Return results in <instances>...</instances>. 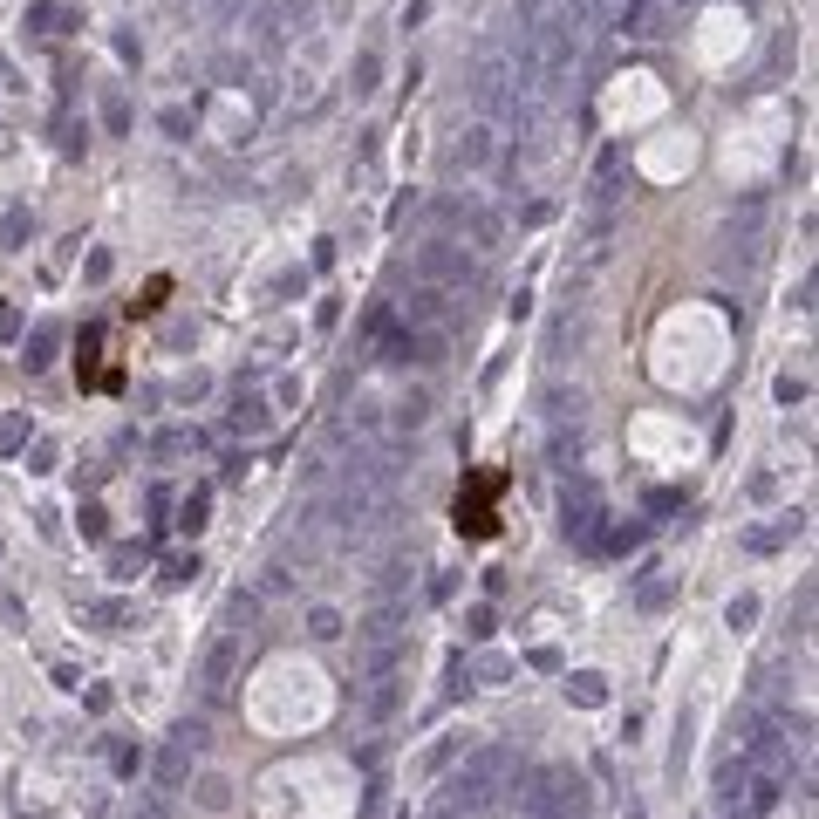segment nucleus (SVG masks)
Returning <instances> with one entry per match:
<instances>
[{
  "label": "nucleus",
  "mask_w": 819,
  "mask_h": 819,
  "mask_svg": "<svg viewBox=\"0 0 819 819\" xmlns=\"http://www.w3.org/2000/svg\"><path fill=\"white\" fill-rule=\"evenodd\" d=\"M581 410H587L581 390H546V417L553 424H581Z\"/></svg>",
  "instance_id": "13"
},
{
  "label": "nucleus",
  "mask_w": 819,
  "mask_h": 819,
  "mask_svg": "<svg viewBox=\"0 0 819 819\" xmlns=\"http://www.w3.org/2000/svg\"><path fill=\"white\" fill-rule=\"evenodd\" d=\"M567 697H574V703H601L608 690H601V676H594V669H581V676H567Z\"/></svg>",
  "instance_id": "18"
},
{
  "label": "nucleus",
  "mask_w": 819,
  "mask_h": 819,
  "mask_svg": "<svg viewBox=\"0 0 819 819\" xmlns=\"http://www.w3.org/2000/svg\"><path fill=\"white\" fill-rule=\"evenodd\" d=\"M581 342H587V328H581V321H574V314H560V321H553V355L581 349Z\"/></svg>",
  "instance_id": "16"
},
{
  "label": "nucleus",
  "mask_w": 819,
  "mask_h": 819,
  "mask_svg": "<svg viewBox=\"0 0 819 819\" xmlns=\"http://www.w3.org/2000/svg\"><path fill=\"white\" fill-rule=\"evenodd\" d=\"M253 615H260V601H253V594H233V601H226V622H253Z\"/></svg>",
  "instance_id": "24"
},
{
  "label": "nucleus",
  "mask_w": 819,
  "mask_h": 819,
  "mask_svg": "<svg viewBox=\"0 0 819 819\" xmlns=\"http://www.w3.org/2000/svg\"><path fill=\"white\" fill-rule=\"evenodd\" d=\"M376 76H383V62H376V55H355V96H369Z\"/></svg>",
  "instance_id": "21"
},
{
  "label": "nucleus",
  "mask_w": 819,
  "mask_h": 819,
  "mask_svg": "<svg viewBox=\"0 0 819 819\" xmlns=\"http://www.w3.org/2000/svg\"><path fill=\"white\" fill-rule=\"evenodd\" d=\"M424 424H430V396L410 390L403 403H396V430H424Z\"/></svg>",
  "instance_id": "14"
},
{
  "label": "nucleus",
  "mask_w": 819,
  "mask_h": 819,
  "mask_svg": "<svg viewBox=\"0 0 819 819\" xmlns=\"http://www.w3.org/2000/svg\"><path fill=\"white\" fill-rule=\"evenodd\" d=\"M417 280H424V287H465L471 280V253L465 246H451V239H430L424 253H417Z\"/></svg>",
  "instance_id": "3"
},
{
  "label": "nucleus",
  "mask_w": 819,
  "mask_h": 819,
  "mask_svg": "<svg viewBox=\"0 0 819 819\" xmlns=\"http://www.w3.org/2000/svg\"><path fill=\"white\" fill-rule=\"evenodd\" d=\"M594 519H601V506H594V492H567L560 499V526H567V540H594Z\"/></svg>",
  "instance_id": "7"
},
{
  "label": "nucleus",
  "mask_w": 819,
  "mask_h": 819,
  "mask_svg": "<svg viewBox=\"0 0 819 819\" xmlns=\"http://www.w3.org/2000/svg\"><path fill=\"white\" fill-rule=\"evenodd\" d=\"M178 526H185V533H198V526H205V499H185V519H178Z\"/></svg>",
  "instance_id": "28"
},
{
  "label": "nucleus",
  "mask_w": 819,
  "mask_h": 819,
  "mask_svg": "<svg viewBox=\"0 0 819 819\" xmlns=\"http://www.w3.org/2000/svg\"><path fill=\"white\" fill-rule=\"evenodd\" d=\"M164 137H178V144H185V137H192V110H178V103H171V110H164Z\"/></svg>",
  "instance_id": "22"
},
{
  "label": "nucleus",
  "mask_w": 819,
  "mask_h": 819,
  "mask_svg": "<svg viewBox=\"0 0 819 819\" xmlns=\"http://www.w3.org/2000/svg\"><path fill=\"white\" fill-rule=\"evenodd\" d=\"M403 581H410V560H403V553H390V560L376 567V594H396Z\"/></svg>",
  "instance_id": "15"
},
{
  "label": "nucleus",
  "mask_w": 819,
  "mask_h": 819,
  "mask_svg": "<svg viewBox=\"0 0 819 819\" xmlns=\"http://www.w3.org/2000/svg\"><path fill=\"white\" fill-rule=\"evenodd\" d=\"M192 799L205 806V813H226V806H233V785L219 779V772H205V779L192 785Z\"/></svg>",
  "instance_id": "12"
},
{
  "label": "nucleus",
  "mask_w": 819,
  "mask_h": 819,
  "mask_svg": "<svg viewBox=\"0 0 819 819\" xmlns=\"http://www.w3.org/2000/svg\"><path fill=\"white\" fill-rule=\"evenodd\" d=\"M308 635L314 642H335V635H342V615H335V608H308Z\"/></svg>",
  "instance_id": "17"
},
{
  "label": "nucleus",
  "mask_w": 819,
  "mask_h": 819,
  "mask_svg": "<svg viewBox=\"0 0 819 819\" xmlns=\"http://www.w3.org/2000/svg\"><path fill=\"white\" fill-rule=\"evenodd\" d=\"M185 779H192V751L171 738V744L151 758V785H157V792H185Z\"/></svg>",
  "instance_id": "5"
},
{
  "label": "nucleus",
  "mask_w": 819,
  "mask_h": 819,
  "mask_svg": "<svg viewBox=\"0 0 819 819\" xmlns=\"http://www.w3.org/2000/svg\"><path fill=\"white\" fill-rule=\"evenodd\" d=\"M526 819H587V785L574 765H540L519 792Z\"/></svg>",
  "instance_id": "1"
},
{
  "label": "nucleus",
  "mask_w": 819,
  "mask_h": 819,
  "mask_svg": "<svg viewBox=\"0 0 819 819\" xmlns=\"http://www.w3.org/2000/svg\"><path fill=\"white\" fill-rule=\"evenodd\" d=\"M506 676H512L506 656H478V683H506Z\"/></svg>",
  "instance_id": "25"
},
{
  "label": "nucleus",
  "mask_w": 819,
  "mask_h": 819,
  "mask_svg": "<svg viewBox=\"0 0 819 819\" xmlns=\"http://www.w3.org/2000/svg\"><path fill=\"white\" fill-rule=\"evenodd\" d=\"M171 738L185 744V751H205V744H212V724H205V717H185V724H178Z\"/></svg>",
  "instance_id": "19"
},
{
  "label": "nucleus",
  "mask_w": 819,
  "mask_h": 819,
  "mask_svg": "<svg viewBox=\"0 0 819 819\" xmlns=\"http://www.w3.org/2000/svg\"><path fill=\"white\" fill-rule=\"evenodd\" d=\"M635 601H642V608H663V601H669V581H663V574H649V581L635 587Z\"/></svg>",
  "instance_id": "23"
},
{
  "label": "nucleus",
  "mask_w": 819,
  "mask_h": 819,
  "mask_svg": "<svg viewBox=\"0 0 819 819\" xmlns=\"http://www.w3.org/2000/svg\"><path fill=\"white\" fill-rule=\"evenodd\" d=\"M14 444H21V417H7V424H0V451H14Z\"/></svg>",
  "instance_id": "29"
},
{
  "label": "nucleus",
  "mask_w": 819,
  "mask_h": 819,
  "mask_svg": "<svg viewBox=\"0 0 819 819\" xmlns=\"http://www.w3.org/2000/svg\"><path fill=\"white\" fill-rule=\"evenodd\" d=\"M430 314H437V287H417L410 294V321H430Z\"/></svg>",
  "instance_id": "26"
},
{
  "label": "nucleus",
  "mask_w": 819,
  "mask_h": 819,
  "mask_svg": "<svg viewBox=\"0 0 819 819\" xmlns=\"http://www.w3.org/2000/svg\"><path fill=\"white\" fill-rule=\"evenodd\" d=\"M799 533H806V519H799V512H785L779 526H751V533H744V546H751V553H772V546L799 540Z\"/></svg>",
  "instance_id": "10"
},
{
  "label": "nucleus",
  "mask_w": 819,
  "mask_h": 819,
  "mask_svg": "<svg viewBox=\"0 0 819 819\" xmlns=\"http://www.w3.org/2000/svg\"><path fill=\"white\" fill-rule=\"evenodd\" d=\"M137 819H164V792H157V799H144V813Z\"/></svg>",
  "instance_id": "30"
},
{
  "label": "nucleus",
  "mask_w": 819,
  "mask_h": 819,
  "mask_svg": "<svg viewBox=\"0 0 819 819\" xmlns=\"http://www.w3.org/2000/svg\"><path fill=\"white\" fill-rule=\"evenodd\" d=\"M48 349H55V328H41L35 349H28V369H48Z\"/></svg>",
  "instance_id": "27"
},
{
  "label": "nucleus",
  "mask_w": 819,
  "mask_h": 819,
  "mask_svg": "<svg viewBox=\"0 0 819 819\" xmlns=\"http://www.w3.org/2000/svg\"><path fill=\"white\" fill-rule=\"evenodd\" d=\"M226 424H233L239 437H260V430H267V403H260V396H239V403H233V417H226Z\"/></svg>",
  "instance_id": "11"
},
{
  "label": "nucleus",
  "mask_w": 819,
  "mask_h": 819,
  "mask_svg": "<svg viewBox=\"0 0 819 819\" xmlns=\"http://www.w3.org/2000/svg\"><path fill=\"white\" fill-rule=\"evenodd\" d=\"M362 710H369V724H390L403 710V683L396 676H362Z\"/></svg>",
  "instance_id": "6"
},
{
  "label": "nucleus",
  "mask_w": 819,
  "mask_h": 819,
  "mask_svg": "<svg viewBox=\"0 0 819 819\" xmlns=\"http://www.w3.org/2000/svg\"><path fill=\"white\" fill-rule=\"evenodd\" d=\"M478 164H492V123H471L451 144V171H478Z\"/></svg>",
  "instance_id": "8"
},
{
  "label": "nucleus",
  "mask_w": 819,
  "mask_h": 819,
  "mask_svg": "<svg viewBox=\"0 0 819 819\" xmlns=\"http://www.w3.org/2000/svg\"><path fill=\"white\" fill-rule=\"evenodd\" d=\"M233 669H239V642H233V635H219V642L205 649V669H198V690H205V697L219 703L226 690H233Z\"/></svg>",
  "instance_id": "4"
},
{
  "label": "nucleus",
  "mask_w": 819,
  "mask_h": 819,
  "mask_svg": "<svg viewBox=\"0 0 819 819\" xmlns=\"http://www.w3.org/2000/svg\"><path fill=\"white\" fill-rule=\"evenodd\" d=\"M744 785H751V765H744V758H724V765H717V806L731 819H738V806H744Z\"/></svg>",
  "instance_id": "9"
},
{
  "label": "nucleus",
  "mask_w": 819,
  "mask_h": 819,
  "mask_svg": "<svg viewBox=\"0 0 819 819\" xmlns=\"http://www.w3.org/2000/svg\"><path fill=\"white\" fill-rule=\"evenodd\" d=\"M471 103L485 110V117H506V103H512V55H506V41L499 35H485L478 48H471Z\"/></svg>",
  "instance_id": "2"
},
{
  "label": "nucleus",
  "mask_w": 819,
  "mask_h": 819,
  "mask_svg": "<svg viewBox=\"0 0 819 819\" xmlns=\"http://www.w3.org/2000/svg\"><path fill=\"white\" fill-rule=\"evenodd\" d=\"M724 622H731V628H751V622H758V594H738V601L724 608Z\"/></svg>",
  "instance_id": "20"
}]
</instances>
